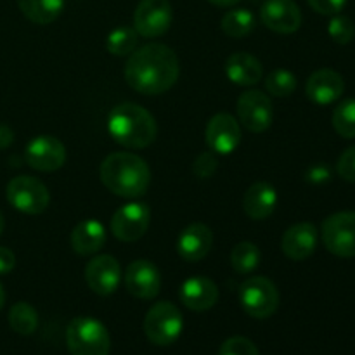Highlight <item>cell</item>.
Masks as SVG:
<instances>
[{
    "instance_id": "1",
    "label": "cell",
    "mask_w": 355,
    "mask_h": 355,
    "mask_svg": "<svg viewBox=\"0 0 355 355\" xmlns=\"http://www.w3.org/2000/svg\"><path fill=\"white\" fill-rule=\"evenodd\" d=\"M180 75L179 58L165 44H148L135 49L125 64V80L144 96H159L172 89Z\"/></svg>"
},
{
    "instance_id": "2",
    "label": "cell",
    "mask_w": 355,
    "mask_h": 355,
    "mask_svg": "<svg viewBox=\"0 0 355 355\" xmlns=\"http://www.w3.org/2000/svg\"><path fill=\"white\" fill-rule=\"evenodd\" d=\"M99 173L107 191L127 200L144 196L151 184L149 165L134 153H113L101 163Z\"/></svg>"
},
{
    "instance_id": "3",
    "label": "cell",
    "mask_w": 355,
    "mask_h": 355,
    "mask_svg": "<svg viewBox=\"0 0 355 355\" xmlns=\"http://www.w3.org/2000/svg\"><path fill=\"white\" fill-rule=\"evenodd\" d=\"M107 132L123 148L144 149L155 142L158 125L146 107L123 103L114 106L107 114Z\"/></svg>"
},
{
    "instance_id": "4",
    "label": "cell",
    "mask_w": 355,
    "mask_h": 355,
    "mask_svg": "<svg viewBox=\"0 0 355 355\" xmlns=\"http://www.w3.org/2000/svg\"><path fill=\"white\" fill-rule=\"evenodd\" d=\"M66 345L71 355H110L111 338L103 322L80 315L68 324Z\"/></svg>"
},
{
    "instance_id": "5",
    "label": "cell",
    "mask_w": 355,
    "mask_h": 355,
    "mask_svg": "<svg viewBox=\"0 0 355 355\" xmlns=\"http://www.w3.org/2000/svg\"><path fill=\"white\" fill-rule=\"evenodd\" d=\"M184 329L182 312L172 302H158L144 318V335L153 345L168 347L179 340Z\"/></svg>"
},
{
    "instance_id": "6",
    "label": "cell",
    "mask_w": 355,
    "mask_h": 355,
    "mask_svg": "<svg viewBox=\"0 0 355 355\" xmlns=\"http://www.w3.org/2000/svg\"><path fill=\"white\" fill-rule=\"evenodd\" d=\"M239 302L250 318L267 319L279 307V291L267 277L252 276L239 288Z\"/></svg>"
},
{
    "instance_id": "7",
    "label": "cell",
    "mask_w": 355,
    "mask_h": 355,
    "mask_svg": "<svg viewBox=\"0 0 355 355\" xmlns=\"http://www.w3.org/2000/svg\"><path fill=\"white\" fill-rule=\"evenodd\" d=\"M7 201L21 214L38 215L49 207L51 194L42 180L31 175H17L7 184Z\"/></svg>"
},
{
    "instance_id": "8",
    "label": "cell",
    "mask_w": 355,
    "mask_h": 355,
    "mask_svg": "<svg viewBox=\"0 0 355 355\" xmlns=\"http://www.w3.org/2000/svg\"><path fill=\"white\" fill-rule=\"evenodd\" d=\"M322 243L340 259L355 257V211H338L322 222Z\"/></svg>"
},
{
    "instance_id": "9",
    "label": "cell",
    "mask_w": 355,
    "mask_h": 355,
    "mask_svg": "<svg viewBox=\"0 0 355 355\" xmlns=\"http://www.w3.org/2000/svg\"><path fill=\"white\" fill-rule=\"evenodd\" d=\"M151 224V210L146 203L130 201L114 211L111 218V232L118 241L134 243L148 232Z\"/></svg>"
},
{
    "instance_id": "10",
    "label": "cell",
    "mask_w": 355,
    "mask_h": 355,
    "mask_svg": "<svg viewBox=\"0 0 355 355\" xmlns=\"http://www.w3.org/2000/svg\"><path fill=\"white\" fill-rule=\"evenodd\" d=\"M172 19L170 0H141L134 12V30L142 38H158L168 31Z\"/></svg>"
},
{
    "instance_id": "11",
    "label": "cell",
    "mask_w": 355,
    "mask_h": 355,
    "mask_svg": "<svg viewBox=\"0 0 355 355\" xmlns=\"http://www.w3.org/2000/svg\"><path fill=\"white\" fill-rule=\"evenodd\" d=\"M238 116L246 130L262 134L272 125L274 110L269 97L260 90H248L238 99Z\"/></svg>"
},
{
    "instance_id": "12",
    "label": "cell",
    "mask_w": 355,
    "mask_h": 355,
    "mask_svg": "<svg viewBox=\"0 0 355 355\" xmlns=\"http://www.w3.org/2000/svg\"><path fill=\"white\" fill-rule=\"evenodd\" d=\"M26 163L38 172H55L66 163V148L54 135H38L26 148Z\"/></svg>"
},
{
    "instance_id": "13",
    "label": "cell",
    "mask_w": 355,
    "mask_h": 355,
    "mask_svg": "<svg viewBox=\"0 0 355 355\" xmlns=\"http://www.w3.org/2000/svg\"><path fill=\"white\" fill-rule=\"evenodd\" d=\"M125 288L139 300H153L162 290V276L158 267L149 260H135L125 270Z\"/></svg>"
},
{
    "instance_id": "14",
    "label": "cell",
    "mask_w": 355,
    "mask_h": 355,
    "mask_svg": "<svg viewBox=\"0 0 355 355\" xmlns=\"http://www.w3.org/2000/svg\"><path fill=\"white\" fill-rule=\"evenodd\" d=\"M205 139L214 153L222 156L231 155L241 142V127L232 114L218 113L208 121Z\"/></svg>"
},
{
    "instance_id": "15",
    "label": "cell",
    "mask_w": 355,
    "mask_h": 355,
    "mask_svg": "<svg viewBox=\"0 0 355 355\" xmlns=\"http://www.w3.org/2000/svg\"><path fill=\"white\" fill-rule=\"evenodd\" d=\"M85 281L94 293L101 297H110L120 286V262L113 255L94 257L85 267Z\"/></svg>"
},
{
    "instance_id": "16",
    "label": "cell",
    "mask_w": 355,
    "mask_h": 355,
    "mask_svg": "<svg viewBox=\"0 0 355 355\" xmlns=\"http://www.w3.org/2000/svg\"><path fill=\"white\" fill-rule=\"evenodd\" d=\"M260 19L269 30L290 35L302 26V10L295 0H266L260 7Z\"/></svg>"
},
{
    "instance_id": "17",
    "label": "cell",
    "mask_w": 355,
    "mask_h": 355,
    "mask_svg": "<svg viewBox=\"0 0 355 355\" xmlns=\"http://www.w3.org/2000/svg\"><path fill=\"white\" fill-rule=\"evenodd\" d=\"M345 92V82L335 69H318L309 76L305 83V94L309 99L319 106H328L338 101Z\"/></svg>"
},
{
    "instance_id": "18",
    "label": "cell",
    "mask_w": 355,
    "mask_h": 355,
    "mask_svg": "<svg viewBox=\"0 0 355 355\" xmlns=\"http://www.w3.org/2000/svg\"><path fill=\"white\" fill-rule=\"evenodd\" d=\"M318 229L311 222H300L286 229L281 239L283 253L290 260L302 262L307 260L318 248Z\"/></svg>"
},
{
    "instance_id": "19",
    "label": "cell",
    "mask_w": 355,
    "mask_h": 355,
    "mask_svg": "<svg viewBox=\"0 0 355 355\" xmlns=\"http://www.w3.org/2000/svg\"><path fill=\"white\" fill-rule=\"evenodd\" d=\"M214 232L205 224H191L177 238V253L186 262H200L210 253Z\"/></svg>"
},
{
    "instance_id": "20",
    "label": "cell",
    "mask_w": 355,
    "mask_h": 355,
    "mask_svg": "<svg viewBox=\"0 0 355 355\" xmlns=\"http://www.w3.org/2000/svg\"><path fill=\"white\" fill-rule=\"evenodd\" d=\"M179 297L189 311L205 312L218 302V288L210 277L194 276L184 281Z\"/></svg>"
},
{
    "instance_id": "21",
    "label": "cell",
    "mask_w": 355,
    "mask_h": 355,
    "mask_svg": "<svg viewBox=\"0 0 355 355\" xmlns=\"http://www.w3.org/2000/svg\"><path fill=\"white\" fill-rule=\"evenodd\" d=\"M277 207V191L267 182H255L246 189L243 198L245 214L252 220H266Z\"/></svg>"
},
{
    "instance_id": "22",
    "label": "cell",
    "mask_w": 355,
    "mask_h": 355,
    "mask_svg": "<svg viewBox=\"0 0 355 355\" xmlns=\"http://www.w3.org/2000/svg\"><path fill=\"white\" fill-rule=\"evenodd\" d=\"M225 75L232 83L241 87H252L262 80V62L248 52H236L229 55L225 62Z\"/></svg>"
},
{
    "instance_id": "23",
    "label": "cell",
    "mask_w": 355,
    "mask_h": 355,
    "mask_svg": "<svg viewBox=\"0 0 355 355\" xmlns=\"http://www.w3.org/2000/svg\"><path fill=\"white\" fill-rule=\"evenodd\" d=\"M106 243V229L96 218H87L76 224L71 232V246L78 255H94Z\"/></svg>"
},
{
    "instance_id": "24",
    "label": "cell",
    "mask_w": 355,
    "mask_h": 355,
    "mask_svg": "<svg viewBox=\"0 0 355 355\" xmlns=\"http://www.w3.org/2000/svg\"><path fill=\"white\" fill-rule=\"evenodd\" d=\"M17 7L35 24H51L61 16L64 0H17Z\"/></svg>"
},
{
    "instance_id": "25",
    "label": "cell",
    "mask_w": 355,
    "mask_h": 355,
    "mask_svg": "<svg viewBox=\"0 0 355 355\" xmlns=\"http://www.w3.org/2000/svg\"><path fill=\"white\" fill-rule=\"evenodd\" d=\"M257 19L252 10L232 9L224 14L220 21V28L227 37L243 38L255 30Z\"/></svg>"
},
{
    "instance_id": "26",
    "label": "cell",
    "mask_w": 355,
    "mask_h": 355,
    "mask_svg": "<svg viewBox=\"0 0 355 355\" xmlns=\"http://www.w3.org/2000/svg\"><path fill=\"white\" fill-rule=\"evenodd\" d=\"M9 326L21 336H30L38 328V314L28 302H17L9 311Z\"/></svg>"
},
{
    "instance_id": "27",
    "label": "cell",
    "mask_w": 355,
    "mask_h": 355,
    "mask_svg": "<svg viewBox=\"0 0 355 355\" xmlns=\"http://www.w3.org/2000/svg\"><path fill=\"white\" fill-rule=\"evenodd\" d=\"M260 260H262V253H260V248L255 243H238L231 252L232 269L241 274V276L255 272L257 267L260 266Z\"/></svg>"
},
{
    "instance_id": "28",
    "label": "cell",
    "mask_w": 355,
    "mask_h": 355,
    "mask_svg": "<svg viewBox=\"0 0 355 355\" xmlns=\"http://www.w3.org/2000/svg\"><path fill=\"white\" fill-rule=\"evenodd\" d=\"M139 44V33L130 26H118L107 35L106 38V49L110 54L121 58V55H128L137 49Z\"/></svg>"
},
{
    "instance_id": "29",
    "label": "cell",
    "mask_w": 355,
    "mask_h": 355,
    "mask_svg": "<svg viewBox=\"0 0 355 355\" xmlns=\"http://www.w3.org/2000/svg\"><path fill=\"white\" fill-rule=\"evenodd\" d=\"M333 128L338 132L342 137L354 139L355 137V97L345 99L340 103L333 111Z\"/></svg>"
},
{
    "instance_id": "30",
    "label": "cell",
    "mask_w": 355,
    "mask_h": 355,
    "mask_svg": "<svg viewBox=\"0 0 355 355\" xmlns=\"http://www.w3.org/2000/svg\"><path fill=\"white\" fill-rule=\"evenodd\" d=\"M266 89L274 97H288L297 89V76L288 69H276L267 76Z\"/></svg>"
},
{
    "instance_id": "31",
    "label": "cell",
    "mask_w": 355,
    "mask_h": 355,
    "mask_svg": "<svg viewBox=\"0 0 355 355\" xmlns=\"http://www.w3.org/2000/svg\"><path fill=\"white\" fill-rule=\"evenodd\" d=\"M328 33L333 42L340 45H347L354 40L355 37V24L349 16L335 14L328 24Z\"/></svg>"
},
{
    "instance_id": "32",
    "label": "cell",
    "mask_w": 355,
    "mask_h": 355,
    "mask_svg": "<svg viewBox=\"0 0 355 355\" xmlns=\"http://www.w3.org/2000/svg\"><path fill=\"white\" fill-rule=\"evenodd\" d=\"M218 355H260L252 340L245 336H231L218 349Z\"/></svg>"
},
{
    "instance_id": "33",
    "label": "cell",
    "mask_w": 355,
    "mask_h": 355,
    "mask_svg": "<svg viewBox=\"0 0 355 355\" xmlns=\"http://www.w3.org/2000/svg\"><path fill=\"white\" fill-rule=\"evenodd\" d=\"M336 172L347 182H355V146H350L340 155Z\"/></svg>"
},
{
    "instance_id": "34",
    "label": "cell",
    "mask_w": 355,
    "mask_h": 355,
    "mask_svg": "<svg viewBox=\"0 0 355 355\" xmlns=\"http://www.w3.org/2000/svg\"><path fill=\"white\" fill-rule=\"evenodd\" d=\"M217 158L211 153H201L196 159H194L193 172L198 179H210L215 172H217Z\"/></svg>"
},
{
    "instance_id": "35",
    "label": "cell",
    "mask_w": 355,
    "mask_h": 355,
    "mask_svg": "<svg viewBox=\"0 0 355 355\" xmlns=\"http://www.w3.org/2000/svg\"><path fill=\"white\" fill-rule=\"evenodd\" d=\"M309 6L322 16H335L345 7L347 0H307Z\"/></svg>"
},
{
    "instance_id": "36",
    "label": "cell",
    "mask_w": 355,
    "mask_h": 355,
    "mask_svg": "<svg viewBox=\"0 0 355 355\" xmlns=\"http://www.w3.org/2000/svg\"><path fill=\"white\" fill-rule=\"evenodd\" d=\"M305 179L311 184H324L331 179V170L326 165H322V163H319V165L309 168V172L305 173Z\"/></svg>"
},
{
    "instance_id": "37",
    "label": "cell",
    "mask_w": 355,
    "mask_h": 355,
    "mask_svg": "<svg viewBox=\"0 0 355 355\" xmlns=\"http://www.w3.org/2000/svg\"><path fill=\"white\" fill-rule=\"evenodd\" d=\"M16 266V257L10 252L9 248H3L0 246V276H6Z\"/></svg>"
},
{
    "instance_id": "38",
    "label": "cell",
    "mask_w": 355,
    "mask_h": 355,
    "mask_svg": "<svg viewBox=\"0 0 355 355\" xmlns=\"http://www.w3.org/2000/svg\"><path fill=\"white\" fill-rule=\"evenodd\" d=\"M14 142V132L7 125H0V149L9 148Z\"/></svg>"
},
{
    "instance_id": "39",
    "label": "cell",
    "mask_w": 355,
    "mask_h": 355,
    "mask_svg": "<svg viewBox=\"0 0 355 355\" xmlns=\"http://www.w3.org/2000/svg\"><path fill=\"white\" fill-rule=\"evenodd\" d=\"M210 3H214V6L217 7H231L234 6V3H238L239 0H208Z\"/></svg>"
},
{
    "instance_id": "40",
    "label": "cell",
    "mask_w": 355,
    "mask_h": 355,
    "mask_svg": "<svg viewBox=\"0 0 355 355\" xmlns=\"http://www.w3.org/2000/svg\"><path fill=\"white\" fill-rule=\"evenodd\" d=\"M3 304H6V291H3L2 284H0V311H2Z\"/></svg>"
},
{
    "instance_id": "41",
    "label": "cell",
    "mask_w": 355,
    "mask_h": 355,
    "mask_svg": "<svg viewBox=\"0 0 355 355\" xmlns=\"http://www.w3.org/2000/svg\"><path fill=\"white\" fill-rule=\"evenodd\" d=\"M2 231H3V215L2 211H0V234H2Z\"/></svg>"
}]
</instances>
